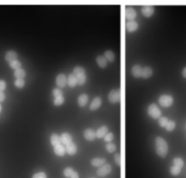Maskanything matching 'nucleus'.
Returning a JSON list of instances; mask_svg holds the SVG:
<instances>
[{
  "label": "nucleus",
  "instance_id": "nucleus-1",
  "mask_svg": "<svg viewBox=\"0 0 186 178\" xmlns=\"http://www.w3.org/2000/svg\"><path fill=\"white\" fill-rule=\"evenodd\" d=\"M155 149L156 153L161 157H165L168 153V145L167 142L161 136H157L155 138Z\"/></svg>",
  "mask_w": 186,
  "mask_h": 178
},
{
  "label": "nucleus",
  "instance_id": "nucleus-2",
  "mask_svg": "<svg viewBox=\"0 0 186 178\" xmlns=\"http://www.w3.org/2000/svg\"><path fill=\"white\" fill-rule=\"evenodd\" d=\"M147 112H148V115L154 119H159L161 117V110L159 109V107L155 105V104H151L148 108H147Z\"/></svg>",
  "mask_w": 186,
  "mask_h": 178
},
{
  "label": "nucleus",
  "instance_id": "nucleus-3",
  "mask_svg": "<svg viewBox=\"0 0 186 178\" xmlns=\"http://www.w3.org/2000/svg\"><path fill=\"white\" fill-rule=\"evenodd\" d=\"M174 98L172 96L169 95H162L159 97V104L164 107H169L173 105Z\"/></svg>",
  "mask_w": 186,
  "mask_h": 178
},
{
  "label": "nucleus",
  "instance_id": "nucleus-4",
  "mask_svg": "<svg viewBox=\"0 0 186 178\" xmlns=\"http://www.w3.org/2000/svg\"><path fill=\"white\" fill-rule=\"evenodd\" d=\"M120 98H121V93H120V90H118V89L112 90L108 94V100L112 104L118 103L120 101Z\"/></svg>",
  "mask_w": 186,
  "mask_h": 178
},
{
  "label": "nucleus",
  "instance_id": "nucleus-5",
  "mask_svg": "<svg viewBox=\"0 0 186 178\" xmlns=\"http://www.w3.org/2000/svg\"><path fill=\"white\" fill-rule=\"evenodd\" d=\"M112 172V166L109 164H105L104 166H102L97 171H96V175L98 176H106L107 175H109Z\"/></svg>",
  "mask_w": 186,
  "mask_h": 178
},
{
  "label": "nucleus",
  "instance_id": "nucleus-6",
  "mask_svg": "<svg viewBox=\"0 0 186 178\" xmlns=\"http://www.w3.org/2000/svg\"><path fill=\"white\" fill-rule=\"evenodd\" d=\"M125 17L128 21H133L136 17V11L132 6H127L125 9Z\"/></svg>",
  "mask_w": 186,
  "mask_h": 178
},
{
  "label": "nucleus",
  "instance_id": "nucleus-7",
  "mask_svg": "<svg viewBox=\"0 0 186 178\" xmlns=\"http://www.w3.org/2000/svg\"><path fill=\"white\" fill-rule=\"evenodd\" d=\"M84 137L87 141H94L95 138L96 137V132H95L91 128H87L84 131Z\"/></svg>",
  "mask_w": 186,
  "mask_h": 178
},
{
  "label": "nucleus",
  "instance_id": "nucleus-8",
  "mask_svg": "<svg viewBox=\"0 0 186 178\" xmlns=\"http://www.w3.org/2000/svg\"><path fill=\"white\" fill-rule=\"evenodd\" d=\"M154 13V7L152 5H143L142 7V14L145 17H150Z\"/></svg>",
  "mask_w": 186,
  "mask_h": 178
},
{
  "label": "nucleus",
  "instance_id": "nucleus-9",
  "mask_svg": "<svg viewBox=\"0 0 186 178\" xmlns=\"http://www.w3.org/2000/svg\"><path fill=\"white\" fill-rule=\"evenodd\" d=\"M67 79L64 74H59L57 77V85L59 88H63L66 86Z\"/></svg>",
  "mask_w": 186,
  "mask_h": 178
},
{
  "label": "nucleus",
  "instance_id": "nucleus-10",
  "mask_svg": "<svg viewBox=\"0 0 186 178\" xmlns=\"http://www.w3.org/2000/svg\"><path fill=\"white\" fill-rule=\"evenodd\" d=\"M17 58H18V55H17V53H16L15 51H14V50L7 51V52L5 53V59L6 60L7 62H9V63L17 60Z\"/></svg>",
  "mask_w": 186,
  "mask_h": 178
},
{
  "label": "nucleus",
  "instance_id": "nucleus-11",
  "mask_svg": "<svg viewBox=\"0 0 186 178\" xmlns=\"http://www.w3.org/2000/svg\"><path fill=\"white\" fill-rule=\"evenodd\" d=\"M142 72L143 68L140 65H135L132 67V75L136 78L142 77Z\"/></svg>",
  "mask_w": 186,
  "mask_h": 178
},
{
  "label": "nucleus",
  "instance_id": "nucleus-12",
  "mask_svg": "<svg viewBox=\"0 0 186 178\" xmlns=\"http://www.w3.org/2000/svg\"><path fill=\"white\" fill-rule=\"evenodd\" d=\"M65 151H66V153H67L68 155H75L76 152H77V146H76V145H75L74 143L72 142V143H70L69 145H65Z\"/></svg>",
  "mask_w": 186,
  "mask_h": 178
},
{
  "label": "nucleus",
  "instance_id": "nucleus-13",
  "mask_svg": "<svg viewBox=\"0 0 186 178\" xmlns=\"http://www.w3.org/2000/svg\"><path fill=\"white\" fill-rule=\"evenodd\" d=\"M101 104H102V100H101V97H99V96H97V97H95L94 100H93V102L91 103V105H90V110H92V111H95V110H97L100 106H101Z\"/></svg>",
  "mask_w": 186,
  "mask_h": 178
},
{
  "label": "nucleus",
  "instance_id": "nucleus-14",
  "mask_svg": "<svg viewBox=\"0 0 186 178\" xmlns=\"http://www.w3.org/2000/svg\"><path fill=\"white\" fill-rule=\"evenodd\" d=\"M108 134V127L106 125H103L96 131V137L97 138H104Z\"/></svg>",
  "mask_w": 186,
  "mask_h": 178
},
{
  "label": "nucleus",
  "instance_id": "nucleus-15",
  "mask_svg": "<svg viewBox=\"0 0 186 178\" xmlns=\"http://www.w3.org/2000/svg\"><path fill=\"white\" fill-rule=\"evenodd\" d=\"M125 27H126L127 32L132 33V32H134V31L138 28V24H137L134 20H133V21H128V22L126 23Z\"/></svg>",
  "mask_w": 186,
  "mask_h": 178
},
{
  "label": "nucleus",
  "instance_id": "nucleus-16",
  "mask_svg": "<svg viewBox=\"0 0 186 178\" xmlns=\"http://www.w3.org/2000/svg\"><path fill=\"white\" fill-rule=\"evenodd\" d=\"M67 85H68V86H70V87H74V86L77 85V76H76L75 75H74L73 73H71V74L68 75Z\"/></svg>",
  "mask_w": 186,
  "mask_h": 178
},
{
  "label": "nucleus",
  "instance_id": "nucleus-17",
  "mask_svg": "<svg viewBox=\"0 0 186 178\" xmlns=\"http://www.w3.org/2000/svg\"><path fill=\"white\" fill-rule=\"evenodd\" d=\"M54 152H55V154H56L57 155L63 156V155H64V154H65L66 151H65L64 145L63 144H60V145H57V146L54 147Z\"/></svg>",
  "mask_w": 186,
  "mask_h": 178
},
{
  "label": "nucleus",
  "instance_id": "nucleus-18",
  "mask_svg": "<svg viewBox=\"0 0 186 178\" xmlns=\"http://www.w3.org/2000/svg\"><path fill=\"white\" fill-rule=\"evenodd\" d=\"M60 136H61V142H62V144L64 145H67L70 143H72V136H71L70 134L63 133Z\"/></svg>",
  "mask_w": 186,
  "mask_h": 178
},
{
  "label": "nucleus",
  "instance_id": "nucleus-19",
  "mask_svg": "<svg viewBox=\"0 0 186 178\" xmlns=\"http://www.w3.org/2000/svg\"><path fill=\"white\" fill-rule=\"evenodd\" d=\"M50 142H51V145L55 147L60 144H62L61 142V136H59L58 134H53L50 137Z\"/></svg>",
  "mask_w": 186,
  "mask_h": 178
},
{
  "label": "nucleus",
  "instance_id": "nucleus-20",
  "mask_svg": "<svg viewBox=\"0 0 186 178\" xmlns=\"http://www.w3.org/2000/svg\"><path fill=\"white\" fill-rule=\"evenodd\" d=\"M105 158H94L91 161V165L95 167H101L102 166H104L105 164Z\"/></svg>",
  "mask_w": 186,
  "mask_h": 178
},
{
  "label": "nucleus",
  "instance_id": "nucleus-21",
  "mask_svg": "<svg viewBox=\"0 0 186 178\" xmlns=\"http://www.w3.org/2000/svg\"><path fill=\"white\" fill-rule=\"evenodd\" d=\"M88 102V96L86 94H82L79 96L78 97V105L80 107H84V106H86Z\"/></svg>",
  "mask_w": 186,
  "mask_h": 178
},
{
  "label": "nucleus",
  "instance_id": "nucleus-22",
  "mask_svg": "<svg viewBox=\"0 0 186 178\" xmlns=\"http://www.w3.org/2000/svg\"><path fill=\"white\" fill-rule=\"evenodd\" d=\"M153 75V69L150 66H144L143 68V72H142V77L144 79L149 78L151 75Z\"/></svg>",
  "mask_w": 186,
  "mask_h": 178
},
{
  "label": "nucleus",
  "instance_id": "nucleus-23",
  "mask_svg": "<svg viewBox=\"0 0 186 178\" xmlns=\"http://www.w3.org/2000/svg\"><path fill=\"white\" fill-rule=\"evenodd\" d=\"M96 63H97V65L101 67V68H105L106 65H107V60H106V58L104 57V56H98L97 58H96Z\"/></svg>",
  "mask_w": 186,
  "mask_h": 178
},
{
  "label": "nucleus",
  "instance_id": "nucleus-24",
  "mask_svg": "<svg viewBox=\"0 0 186 178\" xmlns=\"http://www.w3.org/2000/svg\"><path fill=\"white\" fill-rule=\"evenodd\" d=\"M104 57L106 58V60H107L108 62H114L115 59V53H114L112 50H107V51H105V54H104Z\"/></svg>",
  "mask_w": 186,
  "mask_h": 178
},
{
  "label": "nucleus",
  "instance_id": "nucleus-25",
  "mask_svg": "<svg viewBox=\"0 0 186 178\" xmlns=\"http://www.w3.org/2000/svg\"><path fill=\"white\" fill-rule=\"evenodd\" d=\"M14 75L16 79L18 78H21V79H24V77L26 76V71L22 68H19V69H16L15 70L14 72Z\"/></svg>",
  "mask_w": 186,
  "mask_h": 178
},
{
  "label": "nucleus",
  "instance_id": "nucleus-26",
  "mask_svg": "<svg viewBox=\"0 0 186 178\" xmlns=\"http://www.w3.org/2000/svg\"><path fill=\"white\" fill-rule=\"evenodd\" d=\"M73 74L75 75L76 76H79V75H81L85 74V70H84V68L82 67V66H75V67L74 68Z\"/></svg>",
  "mask_w": 186,
  "mask_h": 178
},
{
  "label": "nucleus",
  "instance_id": "nucleus-27",
  "mask_svg": "<svg viewBox=\"0 0 186 178\" xmlns=\"http://www.w3.org/2000/svg\"><path fill=\"white\" fill-rule=\"evenodd\" d=\"M174 166H178L180 168H183L184 166V160L180 157H176L174 159Z\"/></svg>",
  "mask_w": 186,
  "mask_h": 178
},
{
  "label": "nucleus",
  "instance_id": "nucleus-28",
  "mask_svg": "<svg viewBox=\"0 0 186 178\" xmlns=\"http://www.w3.org/2000/svg\"><path fill=\"white\" fill-rule=\"evenodd\" d=\"M181 170H182V168H180L178 166H173L171 167V169H170V173H171V175L176 176H178L181 173Z\"/></svg>",
  "mask_w": 186,
  "mask_h": 178
},
{
  "label": "nucleus",
  "instance_id": "nucleus-29",
  "mask_svg": "<svg viewBox=\"0 0 186 178\" xmlns=\"http://www.w3.org/2000/svg\"><path fill=\"white\" fill-rule=\"evenodd\" d=\"M9 66H10L11 68L15 69V70L19 69V68H21V62H19L18 60L13 61V62L9 63Z\"/></svg>",
  "mask_w": 186,
  "mask_h": 178
},
{
  "label": "nucleus",
  "instance_id": "nucleus-30",
  "mask_svg": "<svg viewBox=\"0 0 186 178\" xmlns=\"http://www.w3.org/2000/svg\"><path fill=\"white\" fill-rule=\"evenodd\" d=\"M85 81H86V75H85V74L77 76V85L83 86V85L85 83Z\"/></svg>",
  "mask_w": 186,
  "mask_h": 178
},
{
  "label": "nucleus",
  "instance_id": "nucleus-31",
  "mask_svg": "<svg viewBox=\"0 0 186 178\" xmlns=\"http://www.w3.org/2000/svg\"><path fill=\"white\" fill-rule=\"evenodd\" d=\"M25 80L24 79H21V78H18V79H15V86L17 87V88H23L25 86Z\"/></svg>",
  "mask_w": 186,
  "mask_h": 178
},
{
  "label": "nucleus",
  "instance_id": "nucleus-32",
  "mask_svg": "<svg viewBox=\"0 0 186 178\" xmlns=\"http://www.w3.org/2000/svg\"><path fill=\"white\" fill-rule=\"evenodd\" d=\"M105 148H106V150L109 152V153H114V152H115V150H116V145H115V144H113V143H108L107 145H106V146H105Z\"/></svg>",
  "mask_w": 186,
  "mask_h": 178
},
{
  "label": "nucleus",
  "instance_id": "nucleus-33",
  "mask_svg": "<svg viewBox=\"0 0 186 178\" xmlns=\"http://www.w3.org/2000/svg\"><path fill=\"white\" fill-rule=\"evenodd\" d=\"M165 128H166V130L169 131V132L173 131V130L175 128V122H174V121H168V123H167Z\"/></svg>",
  "mask_w": 186,
  "mask_h": 178
},
{
  "label": "nucleus",
  "instance_id": "nucleus-34",
  "mask_svg": "<svg viewBox=\"0 0 186 178\" xmlns=\"http://www.w3.org/2000/svg\"><path fill=\"white\" fill-rule=\"evenodd\" d=\"M73 173H74V169L71 168V167H66V168L64 170V175L65 177L67 178L71 177V176L73 175Z\"/></svg>",
  "mask_w": 186,
  "mask_h": 178
},
{
  "label": "nucleus",
  "instance_id": "nucleus-35",
  "mask_svg": "<svg viewBox=\"0 0 186 178\" xmlns=\"http://www.w3.org/2000/svg\"><path fill=\"white\" fill-rule=\"evenodd\" d=\"M53 96H55V98L60 97V96H64L63 91L61 90V88H55V89H53Z\"/></svg>",
  "mask_w": 186,
  "mask_h": 178
},
{
  "label": "nucleus",
  "instance_id": "nucleus-36",
  "mask_svg": "<svg viewBox=\"0 0 186 178\" xmlns=\"http://www.w3.org/2000/svg\"><path fill=\"white\" fill-rule=\"evenodd\" d=\"M64 96H60V97H57L54 99V105L57 106H59L64 104Z\"/></svg>",
  "mask_w": 186,
  "mask_h": 178
},
{
  "label": "nucleus",
  "instance_id": "nucleus-37",
  "mask_svg": "<svg viewBox=\"0 0 186 178\" xmlns=\"http://www.w3.org/2000/svg\"><path fill=\"white\" fill-rule=\"evenodd\" d=\"M168 118L167 117H161L160 118H159V124H160V126H162V127H165L166 126V124H167V123H168Z\"/></svg>",
  "mask_w": 186,
  "mask_h": 178
},
{
  "label": "nucleus",
  "instance_id": "nucleus-38",
  "mask_svg": "<svg viewBox=\"0 0 186 178\" xmlns=\"http://www.w3.org/2000/svg\"><path fill=\"white\" fill-rule=\"evenodd\" d=\"M104 139H105V142L110 143V142L114 139V134H113V133H108V134L104 137Z\"/></svg>",
  "mask_w": 186,
  "mask_h": 178
},
{
  "label": "nucleus",
  "instance_id": "nucleus-39",
  "mask_svg": "<svg viewBox=\"0 0 186 178\" xmlns=\"http://www.w3.org/2000/svg\"><path fill=\"white\" fill-rule=\"evenodd\" d=\"M32 178H47V176H46V173H44V172H38V173L35 174V175L32 176Z\"/></svg>",
  "mask_w": 186,
  "mask_h": 178
},
{
  "label": "nucleus",
  "instance_id": "nucleus-40",
  "mask_svg": "<svg viewBox=\"0 0 186 178\" xmlns=\"http://www.w3.org/2000/svg\"><path fill=\"white\" fill-rule=\"evenodd\" d=\"M115 164L117 166L121 165V155H120V154H116L115 155Z\"/></svg>",
  "mask_w": 186,
  "mask_h": 178
},
{
  "label": "nucleus",
  "instance_id": "nucleus-41",
  "mask_svg": "<svg viewBox=\"0 0 186 178\" xmlns=\"http://www.w3.org/2000/svg\"><path fill=\"white\" fill-rule=\"evenodd\" d=\"M6 87V84L4 80H0V91H4Z\"/></svg>",
  "mask_w": 186,
  "mask_h": 178
},
{
  "label": "nucleus",
  "instance_id": "nucleus-42",
  "mask_svg": "<svg viewBox=\"0 0 186 178\" xmlns=\"http://www.w3.org/2000/svg\"><path fill=\"white\" fill-rule=\"evenodd\" d=\"M5 99V96L4 94V92L0 91V102H3Z\"/></svg>",
  "mask_w": 186,
  "mask_h": 178
},
{
  "label": "nucleus",
  "instance_id": "nucleus-43",
  "mask_svg": "<svg viewBox=\"0 0 186 178\" xmlns=\"http://www.w3.org/2000/svg\"><path fill=\"white\" fill-rule=\"evenodd\" d=\"M70 178H79V175H78V173H77V172L74 171L73 175L71 176V177Z\"/></svg>",
  "mask_w": 186,
  "mask_h": 178
},
{
  "label": "nucleus",
  "instance_id": "nucleus-44",
  "mask_svg": "<svg viewBox=\"0 0 186 178\" xmlns=\"http://www.w3.org/2000/svg\"><path fill=\"white\" fill-rule=\"evenodd\" d=\"M182 74H183V76H184V78H186V67H184V70H183Z\"/></svg>",
  "mask_w": 186,
  "mask_h": 178
},
{
  "label": "nucleus",
  "instance_id": "nucleus-45",
  "mask_svg": "<svg viewBox=\"0 0 186 178\" xmlns=\"http://www.w3.org/2000/svg\"><path fill=\"white\" fill-rule=\"evenodd\" d=\"M1 111H2V106H1V104H0V113H1Z\"/></svg>",
  "mask_w": 186,
  "mask_h": 178
}]
</instances>
